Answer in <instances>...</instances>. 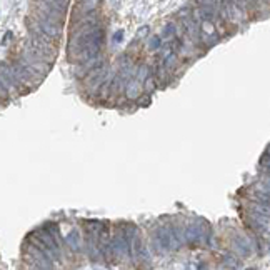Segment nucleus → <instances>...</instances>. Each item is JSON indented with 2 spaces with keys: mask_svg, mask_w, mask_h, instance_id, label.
<instances>
[{
  "mask_svg": "<svg viewBox=\"0 0 270 270\" xmlns=\"http://www.w3.org/2000/svg\"><path fill=\"white\" fill-rule=\"evenodd\" d=\"M250 210H255V212L264 213V215H269L270 217V207H269V205L257 204V202H252V200H250Z\"/></svg>",
  "mask_w": 270,
  "mask_h": 270,
  "instance_id": "obj_3",
  "label": "nucleus"
},
{
  "mask_svg": "<svg viewBox=\"0 0 270 270\" xmlns=\"http://www.w3.org/2000/svg\"><path fill=\"white\" fill-rule=\"evenodd\" d=\"M249 199L252 200V202H257V204H264V205H269L270 207V193H265V192H260L257 190V188L252 187V190L249 192Z\"/></svg>",
  "mask_w": 270,
  "mask_h": 270,
  "instance_id": "obj_1",
  "label": "nucleus"
},
{
  "mask_svg": "<svg viewBox=\"0 0 270 270\" xmlns=\"http://www.w3.org/2000/svg\"><path fill=\"white\" fill-rule=\"evenodd\" d=\"M42 2L48 3L50 7H54V9H57L60 12H65V14L68 5H70V0H42Z\"/></svg>",
  "mask_w": 270,
  "mask_h": 270,
  "instance_id": "obj_2",
  "label": "nucleus"
}]
</instances>
